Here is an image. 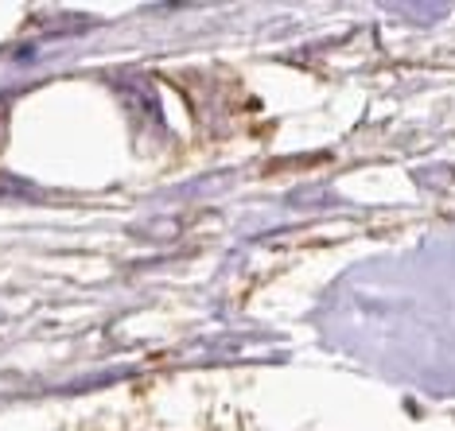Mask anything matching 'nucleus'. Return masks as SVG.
Masks as SVG:
<instances>
[]
</instances>
